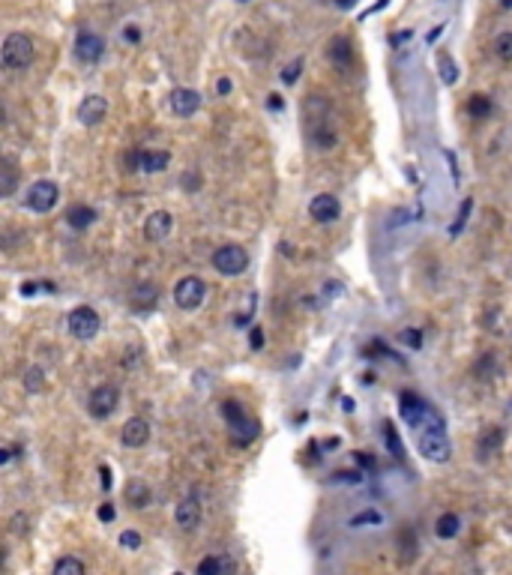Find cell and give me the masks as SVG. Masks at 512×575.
<instances>
[{"label": "cell", "mask_w": 512, "mask_h": 575, "mask_svg": "<svg viewBox=\"0 0 512 575\" xmlns=\"http://www.w3.org/2000/svg\"><path fill=\"white\" fill-rule=\"evenodd\" d=\"M171 228H174V216H171L168 210H156L144 222V237L150 240V243H162V240H168Z\"/></svg>", "instance_id": "15"}, {"label": "cell", "mask_w": 512, "mask_h": 575, "mask_svg": "<svg viewBox=\"0 0 512 575\" xmlns=\"http://www.w3.org/2000/svg\"><path fill=\"white\" fill-rule=\"evenodd\" d=\"M171 153L168 150H135L129 153V165L135 171H144V174H159V171L168 168Z\"/></svg>", "instance_id": "9"}, {"label": "cell", "mask_w": 512, "mask_h": 575, "mask_svg": "<svg viewBox=\"0 0 512 575\" xmlns=\"http://www.w3.org/2000/svg\"><path fill=\"white\" fill-rule=\"evenodd\" d=\"M117 405H120V390L114 387V384H102V387L93 390L90 399H88V410H90V417H96V419L111 417L117 410Z\"/></svg>", "instance_id": "8"}, {"label": "cell", "mask_w": 512, "mask_h": 575, "mask_svg": "<svg viewBox=\"0 0 512 575\" xmlns=\"http://www.w3.org/2000/svg\"><path fill=\"white\" fill-rule=\"evenodd\" d=\"M362 525H380L378 512H360V516L351 519V527H362Z\"/></svg>", "instance_id": "36"}, {"label": "cell", "mask_w": 512, "mask_h": 575, "mask_svg": "<svg viewBox=\"0 0 512 575\" xmlns=\"http://www.w3.org/2000/svg\"><path fill=\"white\" fill-rule=\"evenodd\" d=\"M99 519H102V521H114V506H111V503H102V506H99Z\"/></svg>", "instance_id": "40"}, {"label": "cell", "mask_w": 512, "mask_h": 575, "mask_svg": "<svg viewBox=\"0 0 512 575\" xmlns=\"http://www.w3.org/2000/svg\"><path fill=\"white\" fill-rule=\"evenodd\" d=\"M338 6H342V10H351V6H357V0H336Z\"/></svg>", "instance_id": "47"}, {"label": "cell", "mask_w": 512, "mask_h": 575, "mask_svg": "<svg viewBox=\"0 0 512 575\" xmlns=\"http://www.w3.org/2000/svg\"><path fill=\"white\" fill-rule=\"evenodd\" d=\"M174 519H177L180 530H195L198 525H201V503H198L195 494H189V497H183V501L177 503Z\"/></svg>", "instance_id": "17"}, {"label": "cell", "mask_w": 512, "mask_h": 575, "mask_svg": "<svg viewBox=\"0 0 512 575\" xmlns=\"http://www.w3.org/2000/svg\"><path fill=\"white\" fill-rule=\"evenodd\" d=\"M384 441H387V446H389V452H393V456L402 461L405 459V446H402V441H398V432H396V426L389 423H384Z\"/></svg>", "instance_id": "28"}, {"label": "cell", "mask_w": 512, "mask_h": 575, "mask_svg": "<svg viewBox=\"0 0 512 575\" xmlns=\"http://www.w3.org/2000/svg\"><path fill=\"white\" fill-rule=\"evenodd\" d=\"M150 501H153L150 485H147L144 479H129L126 483V503L132 506V510H144V506H150Z\"/></svg>", "instance_id": "18"}, {"label": "cell", "mask_w": 512, "mask_h": 575, "mask_svg": "<svg viewBox=\"0 0 512 575\" xmlns=\"http://www.w3.org/2000/svg\"><path fill=\"white\" fill-rule=\"evenodd\" d=\"M300 70H303V60H294L291 66H285V72H282V81L285 84H294L300 79Z\"/></svg>", "instance_id": "37"}, {"label": "cell", "mask_w": 512, "mask_h": 575, "mask_svg": "<svg viewBox=\"0 0 512 575\" xmlns=\"http://www.w3.org/2000/svg\"><path fill=\"white\" fill-rule=\"evenodd\" d=\"M494 51H498L500 60H512V33H500L498 42H494Z\"/></svg>", "instance_id": "34"}, {"label": "cell", "mask_w": 512, "mask_h": 575, "mask_svg": "<svg viewBox=\"0 0 512 575\" xmlns=\"http://www.w3.org/2000/svg\"><path fill=\"white\" fill-rule=\"evenodd\" d=\"M99 474H102V488H111V470H108L105 465H102V468H99Z\"/></svg>", "instance_id": "42"}, {"label": "cell", "mask_w": 512, "mask_h": 575, "mask_svg": "<svg viewBox=\"0 0 512 575\" xmlns=\"http://www.w3.org/2000/svg\"><path fill=\"white\" fill-rule=\"evenodd\" d=\"M198 575H222V561L216 554H207L201 563H198Z\"/></svg>", "instance_id": "32"}, {"label": "cell", "mask_w": 512, "mask_h": 575, "mask_svg": "<svg viewBox=\"0 0 512 575\" xmlns=\"http://www.w3.org/2000/svg\"><path fill=\"white\" fill-rule=\"evenodd\" d=\"M54 575H88V572H84V563L78 561V557L66 554L54 563Z\"/></svg>", "instance_id": "27"}, {"label": "cell", "mask_w": 512, "mask_h": 575, "mask_svg": "<svg viewBox=\"0 0 512 575\" xmlns=\"http://www.w3.org/2000/svg\"><path fill=\"white\" fill-rule=\"evenodd\" d=\"M354 459H357V465H362L366 470H375L378 468V461L369 456V452H354Z\"/></svg>", "instance_id": "38"}, {"label": "cell", "mask_w": 512, "mask_h": 575, "mask_svg": "<svg viewBox=\"0 0 512 575\" xmlns=\"http://www.w3.org/2000/svg\"><path fill=\"white\" fill-rule=\"evenodd\" d=\"M429 410H431V405H429V401H422L416 393H402V419L411 428H422Z\"/></svg>", "instance_id": "14"}, {"label": "cell", "mask_w": 512, "mask_h": 575, "mask_svg": "<svg viewBox=\"0 0 512 575\" xmlns=\"http://www.w3.org/2000/svg\"><path fill=\"white\" fill-rule=\"evenodd\" d=\"M219 93H231V81H228V79L219 81Z\"/></svg>", "instance_id": "48"}, {"label": "cell", "mask_w": 512, "mask_h": 575, "mask_svg": "<svg viewBox=\"0 0 512 575\" xmlns=\"http://www.w3.org/2000/svg\"><path fill=\"white\" fill-rule=\"evenodd\" d=\"M440 33H444V24H440V28H435V30H431V33H429V42H435V39L440 36Z\"/></svg>", "instance_id": "49"}, {"label": "cell", "mask_w": 512, "mask_h": 575, "mask_svg": "<svg viewBox=\"0 0 512 575\" xmlns=\"http://www.w3.org/2000/svg\"><path fill=\"white\" fill-rule=\"evenodd\" d=\"M398 342H402L405 348H411V351H420L422 348V333L416 327H405L402 333H398Z\"/></svg>", "instance_id": "30"}, {"label": "cell", "mask_w": 512, "mask_h": 575, "mask_svg": "<svg viewBox=\"0 0 512 575\" xmlns=\"http://www.w3.org/2000/svg\"><path fill=\"white\" fill-rule=\"evenodd\" d=\"M438 70H440V79H444V84H449V87L458 81V66H455V60L449 57L447 51H440V54H438Z\"/></svg>", "instance_id": "25"}, {"label": "cell", "mask_w": 512, "mask_h": 575, "mask_svg": "<svg viewBox=\"0 0 512 575\" xmlns=\"http://www.w3.org/2000/svg\"><path fill=\"white\" fill-rule=\"evenodd\" d=\"M102 54H105V39L96 36V33H90V30L78 33V39H75V57L78 60H84V63H99Z\"/></svg>", "instance_id": "11"}, {"label": "cell", "mask_w": 512, "mask_h": 575, "mask_svg": "<svg viewBox=\"0 0 512 575\" xmlns=\"http://www.w3.org/2000/svg\"><path fill=\"white\" fill-rule=\"evenodd\" d=\"M261 345H264V333H261V330H252V348L258 351Z\"/></svg>", "instance_id": "41"}, {"label": "cell", "mask_w": 512, "mask_h": 575, "mask_svg": "<svg viewBox=\"0 0 512 575\" xmlns=\"http://www.w3.org/2000/svg\"><path fill=\"white\" fill-rule=\"evenodd\" d=\"M222 417L228 419V426H231V432H234V441L237 443H249V441H255L258 432H261V426H258V419H252L246 417V410H243V405H237V401H222Z\"/></svg>", "instance_id": "2"}, {"label": "cell", "mask_w": 512, "mask_h": 575, "mask_svg": "<svg viewBox=\"0 0 512 575\" xmlns=\"http://www.w3.org/2000/svg\"><path fill=\"white\" fill-rule=\"evenodd\" d=\"M467 114L476 117V120L489 117V114H491V99H489V96H482V93H473L471 102H467Z\"/></svg>", "instance_id": "26"}, {"label": "cell", "mask_w": 512, "mask_h": 575, "mask_svg": "<svg viewBox=\"0 0 512 575\" xmlns=\"http://www.w3.org/2000/svg\"><path fill=\"white\" fill-rule=\"evenodd\" d=\"M329 57H333L336 63L348 66L351 60H354V48H351V42L345 39V36H336L333 42H329Z\"/></svg>", "instance_id": "23"}, {"label": "cell", "mask_w": 512, "mask_h": 575, "mask_svg": "<svg viewBox=\"0 0 512 575\" xmlns=\"http://www.w3.org/2000/svg\"><path fill=\"white\" fill-rule=\"evenodd\" d=\"M120 441H123V446H129V450H141V446L150 441V423H147L144 417L126 419L123 428H120Z\"/></svg>", "instance_id": "13"}, {"label": "cell", "mask_w": 512, "mask_h": 575, "mask_svg": "<svg viewBox=\"0 0 512 575\" xmlns=\"http://www.w3.org/2000/svg\"><path fill=\"white\" fill-rule=\"evenodd\" d=\"M10 459H12V450H0V465H6Z\"/></svg>", "instance_id": "46"}, {"label": "cell", "mask_w": 512, "mask_h": 575, "mask_svg": "<svg viewBox=\"0 0 512 575\" xmlns=\"http://www.w3.org/2000/svg\"><path fill=\"white\" fill-rule=\"evenodd\" d=\"M117 543L123 545V548H129V552H135V548H141V545H144V536L138 534V530H123Z\"/></svg>", "instance_id": "33"}, {"label": "cell", "mask_w": 512, "mask_h": 575, "mask_svg": "<svg viewBox=\"0 0 512 575\" xmlns=\"http://www.w3.org/2000/svg\"><path fill=\"white\" fill-rule=\"evenodd\" d=\"M171 111H174L177 117H192L198 108H201V93L192 90V87H177V90H171Z\"/></svg>", "instance_id": "16"}, {"label": "cell", "mask_w": 512, "mask_h": 575, "mask_svg": "<svg viewBox=\"0 0 512 575\" xmlns=\"http://www.w3.org/2000/svg\"><path fill=\"white\" fill-rule=\"evenodd\" d=\"M333 479L336 483H345V485H357V483H362V470H336Z\"/></svg>", "instance_id": "35"}, {"label": "cell", "mask_w": 512, "mask_h": 575, "mask_svg": "<svg viewBox=\"0 0 512 575\" xmlns=\"http://www.w3.org/2000/svg\"><path fill=\"white\" fill-rule=\"evenodd\" d=\"M126 39H129V42H138V39H141V33H138V28H126Z\"/></svg>", "instance_id": "43"}, {"label": "cell", "mask_w": 512, "mask_h": 575, "mask_svg": "<svg viewBox=\"0 0 512 575\" xmlns=\"http://www.w3.org/2000/svg\"><path fill=\"white\" fill-rule=\"evenodd\" d=\"M500 443H503L500 428H485V435L480 437V443H476V459H491L494 452L500 450Z\"/></svg>", "instance_id": "20"}, {"label": "cell", "mask_w": 512, "mask_h": 575, "mask_svg": "<svg viewBox=\"0 0 512 575\" xmlns=\"http://www.w3.org/2000/svg\"><path fill=\"white\" fill-rule=\"evenodd\" d=\"M57 198H60V186L54 180H37V183H30V189L24 192V204H28V210H33V213L54 210Z\"/></svg>", "instance_id": "5"}, {"label": "cell", "mask_w": 512, "mask_h": 575, "mask_svg": "<svg viewBox=\"0 0 512 575\" xmlns=\"http://www.w3.org/2000/svg\"><path fill=\"white\" fill-rule=\"evenodd\" d=\"M180 183H183L189 192H192V189L201 186V177H198V174H183V177H180Z\"/></svg>", "instance_id": "39"}, {"label": "cell", "mask_w": 512, "mask_h": 575, "mask_svg": "<svg viewBox=\"0 0 512 575\" xmlns=\"http://www.w3.org/2000/svg\"><path fill=\"white\" fill-rule=\"evenodd\" d=\"M416 446H420V456L435 461V465H447L449 456H453V446L447 441V432H422Z\"/></svg>", "instance_id": "7"}, {"label": "cell", "mask_w": 512, "mask_h": 575, "mask_svg": "<svg viewBox=\"0 0 512 575\" xmlns=\"http://www.w3.org/2000/svg\"><path fill=\"white\" fill-rule=\"evenodd\" d=\"M96 219H99V213L93 210V207H88V204H78V207H69V213H66V222H69L72 228H78V231L90 228Z\"/></svg>", "instance_id": "21"}, {"label": "cell", "mask_w": 512, "mask_h": 575, "mask_svg": "<svg viewBox=\"0 0 512 575\" xmlns=\"http://www.w3.org/2000/svg\"><path fill=\"white\" fill-rule=\"evenodd\" d=\"M15 189H19V168L10 156H3L0 159V195L10 198V195H15Z\"/></svg>", "instance_id": "19"}, {"label": "cell", "mask_w": 512, "mask_h": 575, "mask_svg": "<svg viewBox=\"0 0 512 575\" xmlns=\"http://www.w3.org/2000/svg\"><path fill=\"white\" fill-rule=\"evenodd\" d=\"M398 548H402V557H407V561L416 554V534H413V530L405 527L402 534H398Z\"/></svg>", "instance_id": "31"}, {"label": "cell", "mask_w": 512, "mask_h": 575, "mask_svg": "<svg viewBox=\"0 0 512 575\" xmlns=\"http://www.w3.org/2000/svg\"><path fill=\"white\" fill-rule=\"evenodd\" d=\"M207 297V285L201 276H183L174 285V303L183 309V312H195V309H201Z\"/></svg>", "instance_id": "6"}, {"label": "cell", "mask_w": 512, "mask_h": 575, "mask_svg": "<svg viewBox=\"0 0 512 575\" xmlns=\"http://www.w3.org/2000/svg\"><path fill=\"white\" fill-rule=\"evenodd\" d=\"M458 530H462V519H458L455 512H444V516L435 521V534L440 539H455Z\"/></svg>", "instance_id": "22"}, {"label": "cell", "mask_w": 512, "mask_h": 575, "mask_svg": "<svg viewBox=\"0 0 512 575\" xmlns=\"http://www.w3.org/2000/svg\"><path fill=\"white\" fill-rule=\"evenodd\" d=\"M471 210H473V198H464L462 201V210H458V219L449 225V237H455V234H462V228L467 225V219H471Z\"/></svg>", "instance_id": "29"}, {"label": "cell", "mask_w": 512, "mask_h": 575, "mask_svg": "<svg viewBox=\"0 0 512 575\" xmlns=\"http://www.w3.org/2000/svg\"><path fill=\"white\" fill-rule=\"evenodd\" d=\"M213 267L222 273V276H240V273H246L249 267V252L243 246H219L213 252Z\"/></svg>", "instance_id": "4"}, {"label": "cell", "mask_w": 512, "mask_h": 575, "mask_svg": "<svg viewBox=\"0 0 512 575\" xmlns=\"http://www.w3.org/2000/svg\"><path fill=\"white\" fill-rule=\"evenodd\" d=\"M405 39H411V30H405V33H396V36H393V45H398V42H405Z\"/></svg>", "instance_id": "44"}, {"label": "cell", "mask_w": 512, "mask_h": 575, "mask_svg": "<svg viewBox=\"0 0 512 575\" xmlns=\"http://www.w3.org/2000/svg\"><path fill=\"white\" fill-rule=\"evenodd\" d=\"M33 291H37V285H33V282H24V285H21V294H28V297H30Z\"/></svg>", "instance_id": "45"}, {"label": "cell", "mask_w": 512, "mask_h": 575, "mask_svg": "<svg viewBox=\"0 0 512 575\" xmlns=\"http://www.w3.org/2000/svg\"><path fill=\"white\" fill-rule=\"evenodd\" d=\"M174 575H183V572H174Z\"/></svg>", "instance_id": "51"}, {"label": "cell", "mask_w": 512, "mask_h": 575, "mask_svg": "<svg viewBox=\"0 0 512 575\" xmlns=\"http://www.w3.org/2000/svg\"><path fill=\"white\" fill-rule=\"evenodd\" d=\"M500 3H503V6H506V10H512V0H500Z\"/></svg>", "instance_id": "50"}, {"label": "cell", "mask_w": 512, "mask_h": 575, "mask_svg": "<svg viewBox=\"0 0 512 575\" xmlns=\"http://www.w3.org/2000/svg\"><path fill=\"white\" fill-rule=\"evenodd\" d=\"M3 66L12 72H21L28 70L33 63V54H37V48H33V39L28 33H10V36L3 39Z\"/></svg>", "instance_id": "1"}, {"label": "cell", "mask_w": 512, "mask_h": 575, "mask_svg": "<svg viewBox=\"0 0 512 575\" xmlns=\"http://www.w3.org/2000/svg\"><path fill=\"white\" fill-rule=\"evenodd\" d=\"M21 384H24V390H28V393H42V390H45V372H42L39 366L24 368Z\"/></svg>", "instance_id": "24"}, {"label": "cell", "mask_w": 512, "mask_h": 575, "mask_svg": "<svg viewBox=\"0 0 512 575\" xmlns=\"http://www.w3.org/2000/svg\"><path fill=\"white\" fill-rule=\"evenodd\" d=\"M105 114H108V99L99 96V93H88V96L81 99V105H78V120H81L84 126L102 123Z\"/></svg>", "instance_id": "12"}, {"label": "cell", "mask_w": 512, "mask_h": 575, "mask_svg": "<svg viewBox=\"0 0 512 575\" xmlns=\"http://www.w3.org/2000/svg\"><path fill=\"white\" fill-rule=\"evenodd\" d=\"M309 216L315 219V222H320V225H327V222H336L338 216H342V204H338L336 195L320 192L309 204Z\"/></svg>", "instance_id": "10"}, {"label": "cell", "mask_w": 512, "mask_h": 575, "mask_svg": "<svg viewBox=\"0 0 512 575\" xmlns=\"http://www.w3.org/2000/svg\"><path fill=\"white\" fill-rule=\"evenodd\" d=\"M66 327H69V333H72L75 339H81V342H90V339H96V336H99V327H102V321H99L96 309H90V306H75L72 312H69V321H66Z\"/></svg>", "instance_id": "3"}]
</instances>
